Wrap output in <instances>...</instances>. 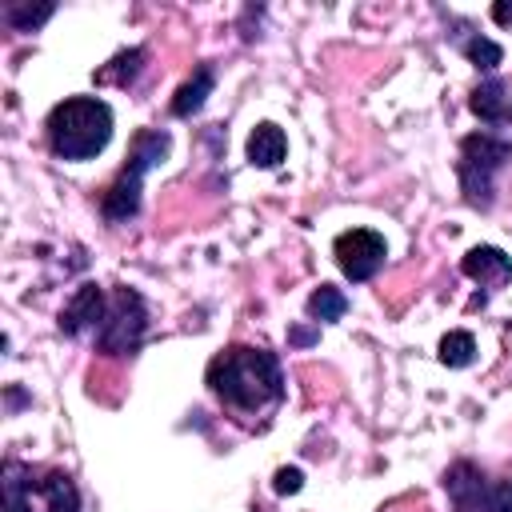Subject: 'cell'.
Returning a JSON list of instances; mask_svg holds the SVG:
<instances>
[{"label":"cell","instance_id":"obj_1","mask_svg":"<svg viewBox=\"0 0 512 512\" xmlns=\"http://www.w3.org/2000/svg\"><path fill=\"white\" fill-rule=\"evenodd\" d=\"M204 384L212 388V396L240 412V416H256L280 404L284 396V372L280 360L268 348H252V344H232L224 352H216L208 360Z\"/></svg>","mask_w":512,"mask_h":512},{"label":"cell","instance_id":"obj_2","mask_svg":"<svg viewBox=\"0 0 512 512\" xmlns=\"http://www.w3.org/2000/svg\"><path fill=\"white\" fill-rule=\"evenodd\" d=\"M44 132H48L52 156L72 164L92 160L112 140V108L100 96H68L48 112Z\"/></svg>","mask_w":512,"mask_h":512},{"label":"cell","instance_id":"obj_3","mask_svg":"<svg viewBox=\"0 0 512 512\" xmlns=\"http://www.w3.org/2000/svg\"><path fill=\"white\" fill-rule=\"evenodd\" d=\"M512 164V140H500L492 132H472L460 140V160H456V176H460V192L464 204L476 212H488L496 200V172Z\"/></svg>","mask_w":512,"mask_h":512},{"label":"cell","instance_id":"obj_4","mask_svg":"<svg viewBox=\"0 0 512 512\" xmlns=\"http://www.w3.org/2000/svg\"><path fill=\"white\" fill-rule=\"evenodd\" d=\"M148 332V308L136 288H112L104 324L96 332V352L104 356H136Z\"/></svg>","mask_w":512,"mask_h":512},{"label":"cell","instance_id":"obj_5","mask_svg":"<svg viewBox=\"0 0 512 512\" xmlns=\"http://www.w3.org/2000/svg\"><path fill=\"white\" fill-rule=\"evenodd\" d=\"M332 256H336V268L352 280V284H364L372 280L384 260H388V244L376 228H348L332 240Z\"/></svg>","mask_w":512,"mask_h":512},{"label":"cell","instance_id":"obj_6","mask_svg":"<svg viewBox=\"0 0 512 512\" xmlns=\"http://www.w3.org/2000/svg\"><path fill=\"white\" fill-rule=\"evenodd\" d=\"M444 492L452 500V512H492V480L472 460H456L444 472Z\"/></svg>","mask_w":512,"mask_h":512},{"label":"cell","instance_id":"obj_7","mask_svg":"<svg viewBox=\"0 0 512 512\" xmlns=\"http://www.w3.org/2000/svg\"><path fill=\"white\" fill-rule=\"evenodd\" d=\"M104 312H108V296H104V288H100V284H80V288L72 292V300L64 304V312H60V332H64V336L100 332Z\"/></svg>","mask_w":512,"mask_h":512},{"label":"cell","instance_id":"obj_8","mask_svg":"<svg viewBox=\"0 0 512 512\" xmlns=\"http://www.w3.org/2000/svg\"><path fill=\"white\" fill-rule=\"evenodd\" d=\"M460 272L468 280L484 284V288H504L512 280V256L504 248H496V244H476V248L464 252Z\"/></svg>","mask_w":512,"mask_h":512},{"label":"cell","instance_id":"obj_9","mask_svg":"<svg viewBox=\"0 0 512 512\" xmlns=\"http://www.w3.org/2000/svg\"><path fill=\"white\" fill-rule=\"evenodd\" d=\"M140 188H144V176L120 168V176L108 184V192H104V200H100L104 220H108V224H128V220L140 212Z\"/></svg>","mask_w":512,"mask_h":512},{"label":"cell","instance_id":"obj_10","mask_svg":"<svg viewBox=\"0 0 512 512\" xmlns=\"http://www.w3.org/2000/svg\"><path fill=\"white\" fill-rule=\"evenodd\" d=\"M32 492L44 500L48 512H80V492H76L72 476L60 468H36Z\"/></svg>","mask_w":512,"mask_h":512},{"label":"cell","instance_id":"obj_11","mask_svg":"<svg viewBox=\"0 0 512 512\" xmlns=\"http://www.w3.org/2000/svg\"><path fill=\"white\" fill-rule=\"evenodd\" d=\"M284 152H288V136H284V128H276L272 120H260V124L248 132V160H252L256 168H276V164L284 160Z\"/></svg>","mask_w":512,"mask_h":512},{"label":"cell","instance_id":"obj_12","mask_svg":"<svg viewBox=\"0 0 512 512\" xmlns=\"http://www.w3.org/2000/svg\"><path fill=\"white\" fill-rule=\"evenodd\" d=\"M168 148H172V136L164 132V128H140L136 136H132V152H128V172H148V168H156V164H164V156H168Z\"/></svg>","mask_w":512,"mask_h":512},{"label":"cell","instance_id":"obj_13","mask_svg":"<svg viewBox=\"0 0 512 512\" xmlns=\"http://www.w3.org/2000/svg\"><path fill=\"white\" fill-rule=\"evenodd\" d=\"M468 108H472V112H476L484 124H504V120L512 116V96H508V84H504L500 76L484 80V84L472 92Z\"/></svg>","mask_w":512,"mask_h":512},{"label":"cell","instance_id":"obj_14","mask_svg":"<svg viewBox=\"0 0 512 512\" xmlns=\"http://www.w3.org/2000/svg\"><path fill=\"white\" fill-rule=\"evenodd\" d=\"M212 84H216V72H212V64H200L180 88H176V96H172V116H196L200 108H204V100L212 96Z\"/></svg>","mask_w":512,"mask_h":512},{"label":"cell","instance_id":"obj_15","mask_svg":"<svg viewBox=\"0 0 512 512\" xmlns=\"http://www.w3.org/2000/svg\"><path fill=\"white\" fill-rule=\"evenodd\" d=\"M4 512H32V476L36 468L24 460H4Z\"/></svg>","mask_w":512,"mask_h":512},{"label":"cell","instance_id":"obj_16","mask_svg":"<svg viewBox=\"0 0 512 512\" xmlns=\"http://www.w3.org/2000/svg\"><path fill=\"white\" fill-rule=\"evenodd\" d=\"M140 68H144V48H124V52H116V56L108 60V68L96 72V80H100V84H120V88H128V84L140 76Z\"/></svg>","mask_w":512,"mask_h":512},{"label":"cell","instance_id":"obj_17","mask_svg":"<svg viewBox=\"0 0 512 512\" xmlns=\"http://www.w3.org/2000/svg\"><path fill=\"white\" fill-rule=\"evenodd\" d=\"M308 316L316 320V324H332V320H340L344 312H348V296L340 292V288H332V284H320L312 296H308Z\"/></svg>","mask_w":512,"mask_h":512},{"label":"cell","instance_id":"obj_18","mask_svg":"<svg viewBox=\"0 0 512 512\" xmlns=\"http://www.w3.org/2000/svg\"><path fill=\"white\" fill-rule=\"evenodd\" d=\"M460 52H464V60H468V64H476L480 72H492V68L504 60V48H500L496 40L480 36V32H472L468 40H460Z\"/></svg>","mask_w":512,"mask_h":512},{"label":"cell","instance_id":"obj_19","mask_svg":"<svg viewBox=\"0 0 512 512\" xmlns=\"http://www.w3.org/2000/svg\"><path fill=\"white\" fill-rule=\"evenodd\" d=\"M472 360H476V340H472V332L456 328V332H448V336L440 340V364H448V368H468Z\"/></svg>","mask_w":512,"mask_h":512},{"label":"cell","instance_id":"obj_20","mask_svg":"<svg viewBox=\"0 0 512 512\" xmlns=\"http://www.w3.org/2000/svg\"><path fill=\"white\" fill-rule=\"evenodd\" d=\"M52 12H56V4H36V8L32 4H8L4 8V24L12 32H36Z\"/></svg>","mask_w":512,"mask_h":512},{"label":"cell","instance_id":"obj_21","mask_svg":"<svg viewBox=\"0 0 512 512\" xmlns=\"http://www.w3.org/2000/svg\"><path fill=\"white\" fill-rule=\"evenodd\" d=\"M272 488H276L280 496L300 492V488H304V472H300V468H280V472H276V480H272Z\"/></svg>","mask_w":512,"mask_h":512},{"label":"cell","instance_id":"obj_22","mask_svg":"<svg viewBox=\"0 0 512 512\" xmlns=\"http://www.w3.org/2000/svg\"><path fill=\"white\" fill-rule=\"evenodd\" d=\"M492 512H512V476L492 480Z\"/></svg>","mask_w":512,"mask_h":512},{"label":"cell","instance_id":"obj_23","mask_svg":"<svg viewBox=\"0 0 512 512\" xmlns=\"http://www.w3.org/2000/svg\"><path fill=\"white\" fill-rule=\"evenodd\" d=\"M492 20H496V24H504V28H512V0L492 4Z\"/></svg>","mask_w":512,"mask_h":512},{"label":"cell","instance_id":"obj_24","mask_svg":"<svg viewBox=\"0 0 512 512\" xmlns=\"http://www.w3.org/2000/svg\"><path fill=\"white\" fill-rule=\"evenodd\" d=\"M288 340H292V344H316V340H320V332H316V328H292V332H288Z\"/></svg>","mask_w":512,"mask_h":512},{"label":"cell","instance_id":"obj_25","mask_svg":"<svg viewBox=\"0 0 512 512\" xmlns=\"http://www.w3.org/2000/svg\"><path fill=\"white\" fill-rule=\"evenodd\" d=\"M20 404H28V396L20 388H8V408H20Z\"/></svg>","mask_w":512,"mask_h":512},{"label":"cell","instance_id":"obj_26","mask_svg":"<svg viewBox=\"0 0 512 512\" xmlns=\"http://www.w3.org/2000/svg\"><path fill=\"white\" fill-rule=\"evenodd\" d=\"M508 120H512V116H508Z\"/></svg>","mask_w":512,"mask_h":512}]
</instances>
